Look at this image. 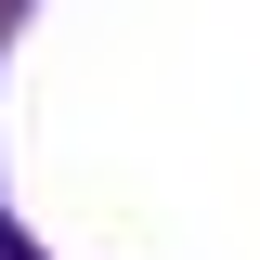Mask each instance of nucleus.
<instances>
[{"mask_svg": "<svg viewBox=\"0 0 260 260\" xmlns=\"http://www.w3.org/2000/svg\"><path fill=\"white\" fill-rule=\"evenodd\" d=\"M0 260H26V247H13V234H0Z\"/></svg>", "mask_w": 260, "mask_h": 260, "instance_id": "obj_1", "label": "nucleus"}]
</instances>
